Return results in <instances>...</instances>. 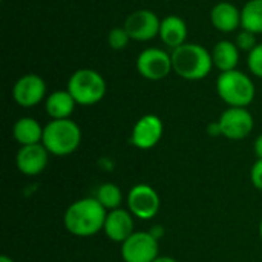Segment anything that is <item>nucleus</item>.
<instances>
[{"instance_id": "nucleus-17", "label": "nucleus", "mask_w": 262, "mask_h": 262, "mask_svg": "<svg viewBox=\"0 0 262 262\" xmlns=\"http://www.w3.org/2000/svg\"><path fill=\"white\" fill-rule=\"evenodd\" d=\"M75 106H77V103L68 89L66 91H54L52 94H49V97H46V103H45L46 114L51 117V120L71 118Z\"/></svg>"}, {"instance_id": "nucleus-24", "label": "nucleus", "mask_w": 262, "mask_h": 262, "mask_svg": "<svg viewBox=\"0 0 262 262\" xmlns=\"http://www.w3.org/2000/svg\"><path fill=\"white\" fill-rule=\"evenodd\" d=\"M235 43H236V46H238L239 51H247V52H250V51H253V49L256 48V45H258V41H256V34L243 29V31L236 35V41H235Z\"/></svg>"}, {"instance_id": "nucleus-25", "label": "nucleus", "mask_w": 262, "mask_h": 262, "mask_svg": "<svg viewBox=\"0 0 262 262\" xmlns=\"http://www.w3.org/2000/svg\"><path fill=\"white\" fill-rule=\"evenodd\" d=\"M250 180L255 189L262 192V160H256L250 170Z\"/></svg>"}, {"instance_id": "nucleus-22", "label": "nucleus", "mask_w": 262, "mask_h": 262, "mask_svg": "<svg viewBox=\"0 0 262 262\" xmlns=\"http://www.w3.org/2000/svg\"><path fill=\"white\" fill-rule=\"evenodd\" d=\"M129 41H130V37H129V34H127V31L124 28H114L107 34V45L114 51L124 49L129 45Z\"/></svg>"}, {"instance_id": "nucleus-4", "label": "nucleus", "mask_w": 262, "mask_h": 262, "mask_svg": "<svg viewBox=\"0 0 262 262\" xmlns=\"http://www.w3.org/2000/svg\"><path fill=\"white\" fill-rule=\"evenodd\" d=\"M216 92L229 107H247L255 98V84L249 75L235 69L221 72L216 80Z\"/></svg>"}, {"instance_id": "nucleus-14", "label": "nucleus", "mask_w": 262, "mask_h": 262, "mask_svg": "<svg viewBox=\"0 0 262 262\" xmlns=\"http://www.w3.org/2000/svg\"><path fill=\"white\" fill-rule=\"evenodd\" d=\"M135 216L127 209H115L107 212L103 232L104 235L118 244H123L135 232Z\"/></svg>"}, {"instance_id": "nucleus-29", "label": "nucleus", "mask_w": 262, "mask_h": 262, "mask_svg": "<svg viewBox=\"0 0 262 262\" xmlns=\"http://www.w3.org/2000/svg\"><path fill=\"white\" fill-rule=\"evenodd\" d=\"M154 262H178L177 259H173V258H170V256H158L157 259Z\"/></svg>"}, {"instance_id": "nucleus-20", "label": "nucleus", "mask_w": 262, "mask_h": 262, "mask_svg": "<svg viewBox=\"0 0 262 262\" xmlns=\"http://www.w3.org/2000/svg\"><path fill=\"white\" fill-rule=\"evenodd\" d=\"M241 26L253 34H262V0H249L241 9Z\"/></svg>"}, {"instance_id": "nucleus-27", "label": "nucleus", "mask_w": 262, "mask_h": 262, "mask_svg": "<svg viewBox=\"0 0 262 262\" xmlns=\"http://www.w3.org/2000/svg\"><path fill=\"white\" fill-rule=\"evenodd\" d=\"M207 132H209L210 135H213V137H216V135H221V127H220V123H218V121H215V123H210V124L207 126Z\"/></svg>"}, {"instance_id": "nucleus-5", "label": "nucleus", "mask_w": 262, "mask_h": 262, "mask_svg": "<svg viewBox=\"0 0 262 262\" xmlns=\"http://www.w3.org/2000/svg\"><path fill=\"white\" fill-rule=\"evenodd\" d=\"M68 91L77 104L94 106L106 95V81L98 71L83 68L69 77Z\"/></svg>"}, {"instance_id": "nucleus-31", "label": "nucleus", "mask_w": 262, "mask_h": 262, "mask_svg": "<svg viewBox=\"0 0 262 262\" xmlns=\"http://www.w3.org/2000/svg\"><path fill=\"white\" fill-rule=\"evenodd\" d=\"M259 236H261V239H262V218H261V223H259Z\"/></svg>"}, {"instance_id": "nucleus-9", "label": "nucleus", "mask_w": 262, "mask_h": 262, "mask_svg": "<svg viewBox=\"0 0 262 262\" xmlns=\"http://www.w3.org/2000/svg\"><path fill=\"white\" fill-rule=\"evenodd\" d=\"M137 69L141 77L150 81L166 78L172 68V55L158 48H147L137 58Z\"/></svg>"}, {"instance_id": "nucleus-10", "label": "nucleus", "mask_w": 262, "mask_h": 262, "mask_svg": "<svg viewBox=\"0 0 262 262\" xmlns=\"http://www.w3.org/2000/svg\"><path fill=\"white\" fill-rule=\"evenodd\" d=\"M161 20L154 11L138 9L127 15L123 28L127 31L130 40L137 41H149L160 35Z\"/></svg>"}, {"instance_id": "nucleus-2", "label": "nucleus", "mask_w": 262, "mask_h": 262, "mask_svg": "<svg viewBox=\"0 0 262 262\" xmlns=\"http://www.w3.org/2000/svg\"><path fill=\"white\" fill-rule=\"evenodd\" d=\"M170 55L173 72L184 80H203L213 68L212 54L196 43H184L175 48Z\"/></svg>"}, {"instance_id": "nucleus-13", "label": "nucleus", "mask_w": 262, "mask_h": 262, "mask_svg": "<svg viewBox=\"0 0 262 262\" xmlns=\"http://www.w3.org/2000/svg\"><path fill=\"white\" fill-rule=\"evenodd\" d=\"M49 155L51 154L41 143L31 144V146H20L15 155L17 169L20 173L26 177H37L46 169L49 163Z\"/></svg>"}, {"instance_id": "nucleus-18", "label": "nucleus", "mask_w": 262, "mask_h": 262, "mask_svg": "<svg viewBox=\"0 0 262 262\" xmlns=\"http://www.w3.org/2000/svg\"><path fill=\"white\" fill-rule=\"evenodd\" d=\"M212 60L213 66H216L221 72L235 71L239 63V49L236 43L230 40L218 41L212 49Z\"/></svg>"}, {"instance_id": "nucleus-30", "label": "nucleus", "mask_w": 262, "mask_h": 262, "mask_svg": "<svg viewBox=\"0 0 262 262\" xmlns=\"http://www.w3.org/2000/svg\"><path fill=\"white\" fill-rule=\"evenodd\" d=\"M0 262H14V259L9 258L8 255H2V256H0Z\"/></svg>"}, {"instance_id": "nucleus-15", "label": "nucleus", "mask_w": 262, "mask_h": 262, "mask_svg": "<svg viewBox=\"0 0 262 262\" xmlns=\"http://www.w3.org/2000/svg\"><path fill=\"white\" fill-rule=\"evenodd\" d=\"M212 25L221 32H233L241 26V11L229 2L216 3L210 11Z\"/></svg>"}, {"instance_id": "nucleus-26", "label": "nucleus", "mask_w": 262, "mask_h": 262, "mask_svg": "<svg viewBox=\"0 0 262 262\" xmlns=\"http://www.w3.org/2000/svg\"><path fill=\"white\" fill-rule=\"evenodd\" d=\"M253 152H255L256 160H262V134L258 135V138L253 143Z\"/></svg>"}, {"instance_id": "nucleus-19", "label": "nucleus", "mask_w": 262, "mask_h": 262, "mask_svg": "<svg viewBox=\"0 0 262 262\" xmlns=\"http://www.w3.org/2000/svg\"><path fill=\"white\" fill-rule=\"evenodd\" d=\"M43 126L31 117L18 118L12 127V135L20 146L38 144L43 140Z\"/></svg>"}, {"instance_id": "nucleus-11", "label": "nucleus", "mask_w": 262, "mask_h": 262, "mask_svg": "<svg viewBox=\"0 0 262 262\" xmlns=\"http://www.w3.org/2000/svg\"><path fill=\"white\" fill-rule=\"evenodd\" d=\"M46 97V83L37 74H25L12 88V98L21 107H34Z\"/></svg>"}, {"instance_id": "nucleus-21", "label": "nucleus", "mask_w": 262, "mask_h": 262, "mask_svg": "<svg viewBox=\"0 0 262 262\" xmlns=\"http://www.w3.org/2000/svg\"><path fill=\"white\" fill-rule=\"evenodd\" d=\"M95 198L100 201V204L107 212H111V210H115V209H120L121 207L123 192H121V189L117 184H114V183H104V184H101L97 189Z\"/></svg>"}, {"instance_id": "nucleus-3", "label": "nucleus", "mask_w": 262, "mask_h": 262, "mask_svg": "<svg viewBox=\"0 0 262 262\" xmlns=\"http://www.w3.org/2000/svg\"><path fill=\"white\" fill-rule=\"evenodd\" d=\"M81 143V129L71 120H51L43 129L41 144L54 157L72 155Z\"/></svg>"}, {"instance_id": "nucleus-1", "label": "nucleus", "mask_w": 262, "mask_h": 262, "mask_svg": "<svg viewBox=\"0 0 262 262\" xmlns=\"http://www.w3.org/2000/svg\"><path fill=\"white\" fill-rule=\"evenodd\" d=\"M107 210L95 196L74 201L63 215L66 230L78 238H89L103 230Z\"/></svg>"}, {"instance_id": "nucleus-6", "label": "nucleus", "mask_w": 262, "mask_h": 262, "mask_svg": "<svg viewBox=\"0 0 262 262\" xmlns=\"http://www.w3.org/2000/svg\"><path fill=\"white\" fill-rule=\"evenodd\" d=\"M160 256V241L150 232H134L121 244L124 262H154Z\"/></svg>"}, {"instance_id": "nucleus-28", "label": "nucleus", "mask_w": 262, "mask_h": 262, "mask_svg": "<svg viewBox=\"0 0 262 262\" xmlns=\"http://www.w3.org/2000/svg\"><path fill=\"white\" fill-rule=\"evenodd\" d=\"M158 241L164 236V229H163V226H155V227H152L150 230H149Z\"/></svg>"}, {"instance_id": "nucleus-23", "label": "nucleus", "mask_w": 262, "mask_h": 262, "mask_svg": "<svg viewBox=\"0 0 262 262\" xmlns=\"http://www.w3.org/2000/svg\"><path fill=\"white\" fill-rule=\"evenodd\" d=\"M247 64L253 75L262 78V43H258L256 48L249 52Z\"/></svg>"}, {"instance_id": "nucleus-12", "label": "nucleus", "mask_w": 262, "mask_h": 262, "mask_svg": "<svg viewBox=\"0 0 262 262\" xmlns=\"http://www.w3.org/2000/svg\"><path fill=\"white\" fill-rule=\"evenodd\" d=\"M163 130H164V126L160 117L154 114L143 115L132 127L130 143L137 149L149 150L160 143L163 137Z\"/></svg>"}, {"instance_id": "nucleus-7", "label": "nucleus", "mask_w": 262, "mask_h": 262, "mask_svg": "<svg viewBox=\"0 0 262 262\" xmlns=\"http://www.w3.org/2000/svg\"><path fill=\"white\" fill-rule=\"evenodd\" d=\"M161 207L158 192L149 184H137L127 193V210L141 221L154 220Z\"/></svg>"}, {"instance_id": "nucleus-16", "label": "nucleus", "mask_w": 262, "mask_h": 262, "mask_svg": "<svg viewBox=\"0 0 262 262\" xmlns=\"http://www.w3.org/2000/svg\"><path fill=\"white\" fill-rule=\"evenodd\" d=\"M160 38L169 48H178L186 43L187 38V25L178 15H167L161 20Z\"/></svg>"}, {"instance_id": "nucleus-8", "label": "nucleus", "mask_w": 262, "mask_h": 262, "mask_svg": "<svg viewBox=\"0 0 262 262\" xmlns=\"http://www.w3.org/2000/svg\"><path fill=\"white\" fill-rule=\"evenodd\" d=\"M221 135L227 140L239 141L249 137L253 130L255 120L247 107H229L226 109L220 120Z\"/></svg>"}]
</instances>
